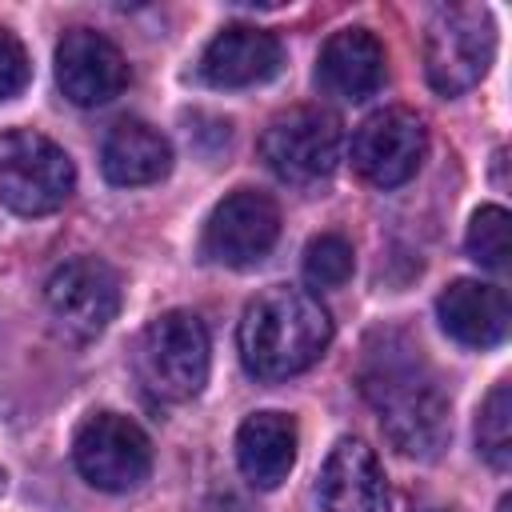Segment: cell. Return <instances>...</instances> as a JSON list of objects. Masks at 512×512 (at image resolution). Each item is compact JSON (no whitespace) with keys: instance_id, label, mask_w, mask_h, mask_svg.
Wrapping results in <instances>:
<instances>
[{"instance_id":"cell-1","label":"cell","mask_w":512,"mask_h":512,"mask_svg":"<svg viewBox=\"0 0 512 512\" xmlns=\"http://www.w3.org/2000/svg\"><path fill=\"white\" fill-rule=\"evenodd\" d=\"M360 388L376 408L384 436L404 456H416V460L440 456V448L452 436L448 396L432 376V368L420 360V348H412L400 332H384L380 348L368 344Z\"/></svg>"},{"instance_id":"cell-2","label":"cell","mask_w":512,"mask_h":512,"mask_svg":"<svg viewBox=\"0 0 512 512\" xmlns=\"http://www.w3.org/2000/svg\"><path fill=\"white\" fill-rule=\"evenodd\" d=\"M332 344L324 304L292 284L264 288L240 316V360L256 380H288L312 368Z\"/></svg>"},{"instance_id":"cell-3","label":"cell","mask_w":512,"mask_h":512,"mask_svg":"<svg viewBox=\"0 0 512 512\" xmlns=\"http://www.w3.org/2000/svg\"><path fill=\"white\" fill-rule=\"evenodd\" d=\"M132 368L152 400L184 404L200 396V388L208 384V368H212V340H208L204 320L184 308L156 316L136 340Z\"/></svg>"},{"instance_id":"cell-4","label":"cell","mask_w":512,"mask_h":512,"mask_svg":"<svg viewBox=\"0 0 512 512\" xmlns=\"http://www.w3.org/2000/svg\"><path fill=\"white\" fill-rule=\"evenodd\" d=\"M496 56V24L484 4H444L424 28V76L432 92L460 96L484 80Z\"/></svg>"},{"instance_id":"cell-5","label":"cell","mask_w":512,"mask_h":512,"mask_svg":"<svg viewBox=\"0 0 512 512\" xmlns=\"http://www.w3.org/2000/svg\"><path fill=\"white\" fill-rule=\"evenodd\" d=\"M76 188V168L68 152L32 128H12L0 136V204L16 216H48L64 208Z\"/></svg>"},{"instance_id":"cell-6","label":"cell","mask_w":512,"mask_h":512,"mask_svg":"<svg viewBox=\"0 0 512 512\" xmlns=\"http://www.w3.org/2000/svg\"><path fill=\"white\" fill-rule=\"evenodd\" d=\"M344 152V128L328 108H292L276 116L260 136L264 164L296 188L324 184Z\"/></svg>"},{"instance_id":"cell-7","label":"cell","mask_w":512,"mask_h":512,"mask_svg":"<svg viewBox=\"0 0 512 512\" xmlns=\"http://www.w3.org/2000/svg\"><path fill=\"white\" fill-rule=\"evenodd\" d=\"M76 472L100 492H128L152 472V444L144 428L120 412H92L72 436Z\"/></svg>"},{"instance_id":"cell-8","label":"cell","mask_w":512,"mask_h":512,"mask_svg":"<svg viewBox=\"0 0 512 512\" xmlns=\"http://www.w3.org/2000/svg\"><path fill=\"white\" fill-rule=\"evenodd\" d=\"M276 236H280L276 200L256 188H236L212 208L200 236V256L220 268H252L272 252Z\"/></svg>"},{"instance_id":"cell-9","label":"cell","mask_w":512,"mask_h":512,"mask_svg":"<svg viewBox=\"0 0 512 512\" xmlns=\"http://www.w3.org/2000/svg\"><path fill=\"white\" fill-rule=\"evenodd\" d=\"M44 300L68 336L92 340L120 312V276L112 264H104L96 256H76V260H64L48 276Z\"/></svg>"},{"instance_id":"cell-10","label":"cell","mask_w":512,"mask_h":512,"mask_svg":"<svg viewBox=\"0 0 512 512\" xmlns=\"http://www.w3.org/2000/svg\"><path fill=\"white\" fill-rule=\"evenodd\" d=\"M428 152L424 120L408 108L372 112L352 136V164L372 188H400L416 176Z\"/></svg>"},{"instance_id":"cell-11","label":"cell","mask_w":512,"mask_h":512,"mask_svg":"<svg viewBox=\"0 0 512 512\" xmlns=\"http://www.w3.org/2000/svg\"><path fill=\"white\" fill-rule=\"evenodd\" d=\"M56 84L72 104L100 108L128 88V60L108 36L72 28L56 44Z\"/></svg>"},{"instance_id":"cell-12","label":"cell","mask_w":512,"mask_h":512,"mask_svg":"<svg viewBox=\"0 0 512 512\" xmlns=\"http://www.w3.org/2000/svg\"><path fill=\"white\" fill-rule=\"evenodd\" d=\"M316 500L324 512H388V480L376 452L356 436L336 440L320 468Z\"/></svg>"},{"instance_id":"cell-13","label":"cell","mask_w":512,"mask_h":512,"mask_svg":"<svg viewBox=\"0 0 512 512\" xmlns=\"http://www.w3.org/2000/svg\"><path fill=\"white\" fill-rule=\"evenodd\" d=\"M284 52L280 40L256 24L220 28L200 52V80L212 88H252L280 72Z\"/></svg>"},{"instance_id":"cell-14","label":"cell","mask_w":512,"mask_h":512,"mask_svg":"<svg viewBox=\"0 0 512 512\" xmlns=\"http://www.w3.org/2000/svg\"><path fill=\"white\" fill-rule=\"evenodd\" d=\"M388 76V56L384 44L368 28H340L324 40L320 60H316V84L336 96V100H368L380 92Z\"/></svg>"},{"instance_id":"cell-15","label":"cell","mask_w":512,"mask_h":512,"mask_svg":"<svg viewBox=\"0 0 512 512\" xmlns=\"http://www.w3.org/2000/svg\"><path fill=\"white\" fill-rule=\"evenodd\" d=\"M436 316H440V328L456 344L480 348V352L504 344L508 324H512L504 288L484 284V280H452L436 300Z\"/></svg>"},{"instance_id":"cell-16","label":"cell","mask_w":512,"mask_h":512,"mask_svg":"<svg viewBox=\"0 0 512 512\" xmlns=\"http://www.w3.org/2000/svg\"><path fill=\"white\" fill-rule=\"evenodd\" d=\"M100 172L108 184L140 188L172 172V144L160 128L144 120H120L100 144Z\"/></svg>"},{"instance_id":"cell-17","label":"cell","mask_w":512,"mask_h":512,"mask_svg":"<svg viewBox=\"0 0 512 512\" xmlns=\"http://www.w3.org/2000/svg\"><path fill=\"white\" fill-rule=\"evenodd\" d=\"M236 464L252 488H280L296 464V424L284 412H252L236 432Z\"/></svg>"},{"instance_id":"cell-18","label":"cell","mask_w":512,"mask_h":512,"mask_svg":"<svg viewBox=\"0 0 512 512\" xmlns=\"http://www.w3.org/2000/svg\"><path fill=\"white\" fill-rule=\"evenodd\" d=\"M476 448L492 468H508L512 464V388L508 380H500L476 416Z\"/></svg>"},{"instance_id":"cell-19","label":"cell","mask_w":512,"mask_h":512,"mask_svg":"<svg viewBox=\"0 0 512 512\" xmlns=\"http://www.w3.org/2000/svg\"><path fill=\"white\" fill-rule=\"evenodd\" d=\"M464 248L480 268L504 272L508 268V212L500 204L476 208V216L468 224V236H464Z\"/></svg>"},{"instance_id":"cell-20","label":"cell","mask_w":512,"mask_h":512,"mask_svg":"<svg viewBox=\"0 0 512 512\" xmlns=\"http://www.w3.org/2000/svg\"><path fill=\"white\" fill-rule=\"evenodd\" d=\"M304 276L312 288H340L352 276V244L340 232H320L304 248Z\"/></svg>"},{"instance_id":"cell-21","label":"cell","mask_w":512,"mask_h":512,"mask_svg":"<svg viewBox=\"0 0 512 512\" xmlns=\"http://www.w3.org/2000/svg\"><path fill=\"white\" fill-rule=\"evenodd\" d=\"M28 80H32V64H28V52H24L20 36L0 28V100L20 96Z\"/></svg>"}]
</instances>
